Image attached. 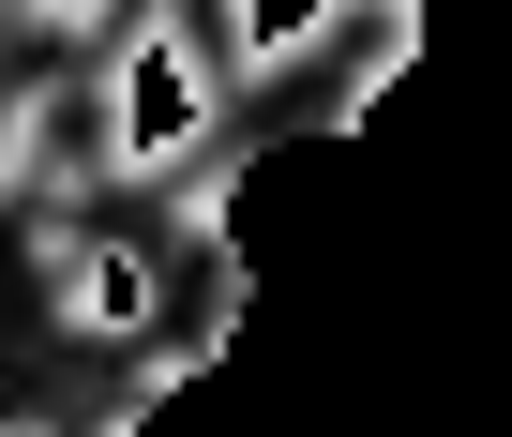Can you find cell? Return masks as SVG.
I'll return each mask as SVG.
<instances>
[{"label": "cell", "mask_w": 512, "mask_h": 437, "mask_svg": "<svg viewBox=\"0 0 512 437\" xmlns=\"http://www.w3.org/2000/svg\"><path fill=\"white\" fill-rule=\"evenodd\" d=\"M61 257V317L76 332H151V257L136 242H46Z\"/></svg>", "instance_id": "6da1fadb"}, {"label": "cell", "mask_w": 512, "mask_h": 437, "mask_svg": "<svg viewBox=\"0 0 512 437\" xmlns=\"http://www.w3.org/2000/svg\"><path fill=\"white\" fill-rule=\"evenodd\" d=\"M106 437H136V422H106Z\"/></svg>", "instance_id": "7a4b0ae2"}, {"label": "cell", "mask_w": 512, "mask_h": 437, "mask_svg": "<svg viewBox=\"0 0 512 437\" xmlns=\"http://www.w3.org/2000/svg\"><path fill=\"white\" fill-rule=\"evenodd\" d=\"M0 437H16V422H0Z\"/></svg>", "instance_id": "3957f363"}]
</instances>
